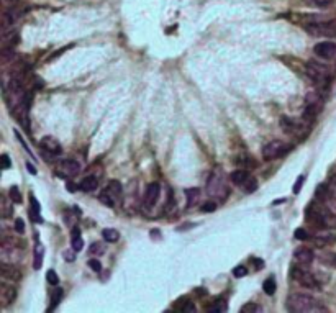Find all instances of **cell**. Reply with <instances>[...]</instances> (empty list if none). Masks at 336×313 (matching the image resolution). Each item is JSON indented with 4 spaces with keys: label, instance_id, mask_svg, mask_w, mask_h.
Here are the masks:
<instances>
[{
    "label": "cell",
    "instance_id": "1",
    "mask_svg": "<svg viewBox=\"0 0 336 313\" xmlns=\"http://www.w3.org/2000/svg\"><path fill=\"white\" fill-rule=\"evenodd\" d=\"M286 307L289 311L294 313H305V311H317V310H323L318 308V302L313 299V297L307 294H292L289 295Z\"/></svg>",
    "mask_w": 336,
    "mask_h": 313
},
{
    "label": "cell",
    "instance_id": "2",
    "mask_svg": "<svg viewBox=\"0 0 336 313\" xmlns=\"http://www.w3.org/2000/svg\"><path fill=\"white\" fill-rule=\"evenodd\" d=\"M315 197L318 202L326 205L336 215V179L331 180L330 184H320L315 192Z\"/></svg>",
    "mask_w": 336,
    "mask_h": 313
},
{
    "label": "cell",
    "instance_id": "3",
    "mask_svg": "<svg viewBox=\"0 0 336 313\" xmlns=\"http://www.w3.org/2000/svg\"><path fill=\"white\" fill-rule=\"evenodd\" d=\"M322 107H323L322 95H320L318 92H308L307 97H305V109H303V113H302L303 120L312 123V121L317 118L320 110H322Z\"/></svg>",
    "mask_w": 336,
    "mask_h": 313
},
{
    "label": "cell",
    "instance_id": "4",
    "mask_svg": "<svg viewBox=\"0 0 336 313\" xmlns=\"http://www.w3.org/2000/svg\"><path fill=\"white\" fill-rule=\"evenodd\" d=\"M305 72L308 74L310 79L317 81L320 84L330 82V77H331V69H330V67L322 64V63H317V61H308L307 66H305Z\"/></svg>",
    "mask_w": 336,
    "mask_h": 313
},
{
    "label": "cell",
    "instance_id": "5",
    "mask_svg": "<svg viewBox=\"0 0 336 313\" xmlns=\"http://www.w3.org/2000/svg\"><path fill=\"white\" fill-rule=\"evenodd\" d=\"M307 32L315 36H328V38H336V20L330 21H313V23L307 25Z\"/></svg>",
    "mask_w": 336,
    "mask_h": 313
},
{
    "label": "cell",
    "instance_id": "6",
    "mask_svg": "<svg viewBox=\"0 0 336 313\" xmlns=\"http://www.w3.org/2000/svg\"><path fill=\"white\" fill-rule=\"evenodd\" d=\"M290 276H292V279L297 284L305 289H320L317 277L313 276L312 272L302 269V267H292V269H290Z\"/></svg>",
    "mask_w": 336,
    "mask_h": 313
},
{
    "label": "cell",
    "instance_id": "7",
    "mask_svg": "<svg viewBox=\"0 0 336 313\" xmlns=\"http://www.w3.org/2000/svg\"><path fill=\"white\" fill-rule=\"evenodd\" d=\"M207 190H209V195H213V197H218L221 200H225V197L228 194V189H226V184H225V179L220 177L217 172L212 174V177L209 179V186H207Z\"/></svg>",
    "mask_w": 336,
    "mask_h": 313
},
{
    "label": "cell",
    "instance_id": "8",
    "mask_svg": "<svg viewBox=\"0 0 336 313\" xmlns=\"http://www.w3.org/2000/svg\"><path fill=\"white\" fill-rule=\"evenodd\" d=\"M287 151V144L282 143L279 140H274V141H269L263 148V158L264 159H277L280 156H284Z\"/></svg>",
    "mask_w": 336,
    "mask_h": 313
},
{
    "label": "cell",
    "instance_id": "9",
    "mask_svg": "<svg viewBox=\"0 0 336 313\" xmlns=\"http://www.w3.org/2000/svg\"><path fill=\"white\" fill-rule=\"evenodd\" d=\"M313 53L322 58V59H334L336 58V43L333 41H322V43H317L313 46Z\"/></svg>",
    "mask_w": 336,
    "mask_h": 313
},
{
    "label": "cell",
    "instance_id": "10",
    "mask_svg": "<svg viewBox=\"0 0 336 313\" xmlns=\"http://www.w3.org/2000/svg\"><path fill=\"white\" fill-rule=\"evenodd\" d=\"M40 146L44 152H48L49 156H59L61 152H63V146H61V143L53 138V136H44V138L41 140Z\"/></svg>",
    "mask_w": 336,
    "mask_h": 313
},
{
    "label": "cell",
    "instance_id": "11",
    "mask_svg": "<svg viewBox=\"0 0 336 313\" xmlns=\"http://www.w3.org/2000/svg\"><path fill=\"white\" fill-rule=\"evenodd\" d=\"M15 297H17V289L9 284H2L0 285V303L2 307H9L10 303H13Z\"/></svg>",
    "mask_w": 336,
    "mask_h": 313
},
{
    "label": "cell",
    "instance_id": "12",
    "mask_svg": "<svg viewBox=\"0 0 336 313\" xmlns=\"http://www.w3.org/2000/svg\"><path fill=\"white\" fill-rule=\"evenodd\" d=\"M159 194H161V186H159L158 182H151L146 187V194H144V205H146V207H152V205L158 202Z\"/></svg>",
    "mask_w": 336,
    "mask_h": 313
},
{
    "label": "cell",
    "instance_id": "13",
    "mask_svg": "<svg viewBox=\"0 0 336 313\" xmlns=\"http://www.w3.org/2000/svg\"><path fill=\"white\" fill-rule=\"evenodd\" d=\"M0 274H2V277L7 280H20L21 279V271L15 264H10V263H4L2 266H0Z\"/></svg>",
    "mask_w": 336,
    "mask_h": 313
},
{
    "label": "cell",
    "instance_id": "14",
    "mask_svg": "<svg viewBox=\"0 0 336 313\" xmlns=\"http://www.w3.org/2000/svg\"><path fill=\"white\" fill-rule=\"evenodd\" d=\"M294 257L295 261L299 264H312L313 257H315V254H313V251L310 248H297L295 253H294Z\"/></svg>",
    "mask_w": 336,
    "mask_h": 313
},
{
    "label": "cell",
    "instance_id": "15",
    "mask_svg": "<svg viewBox=\"0 0 336 313\" xmlns=\"http://www.w3.org/2000/svg\"><path fill=\"white\" fill-rule=\"evenodd\" d=\"M61 171L67 175H75L81 172V164L75 159H66V161L61 163Z\"/></svg>",
    "mask_w": 336,
    "mask_h": 313
},
{
    "label": "cell",
    "instance_id": "16",
    "mask_svg": "<svg viewBox=\"0 0 336 313\" xmlns=\"http://www.w3.org/2000/svg\"><path fill=\"white\" fill-rule=\"evenodd\" d=\"M18 41H20V36L17 32H13V30H10V32L7 30V32L2 33V48H5V46L13 48Z\"/></svg>",
    "mask_w": 336,
    "mask_h": 313
},
{
    "label": "cell",
    "instance_id": "17",
    "mask_svg": "<svg viewBox=\"0 0 336 313\" xmlns=\"http://www.w3.org/2000/svg\"><path fill=\"white\" fill-rule=\"evenodd\" d=\"M98 186V180L95 175H87V177H84L81 180L79 184V189L82 190V192H92V190H95Z\"/></svg>",
    "mask_w": 336,
    "mask_h": 313
},
{
    "label": "cell",
    "instance_id": "18",
    "mask_svg": "<svg viewBox=\"0 0 336 313\" xmlns=\"http://www.w3.org/2000/svg\"><path fill=\"white\" fill-rule=\"evenodd\" d=\"M320 263L325 264V266H330V267H334L336 269V253H333V251H322L318 256Z\"/></svg>",
    "mask_w": 336,
    "mask_h": 313
},
{
    "label": "cell",
    "instance_id": "19",
    "mask_svg": "<svg viewBox=\"0 0 336 313\" xmlns=\"http://www.w3.org/2000/svg\"><path fill=\"white\" fill-rule=\"evenodd\" d=\"M230 179H231L233 184H236V186H243L244 182H246V180L249 179V172H248V171H243V169L233 171L231 175H230Z\"/></svg>",
    "mask_w": 336,
    "mask_h": 313
},
{
    "label": "cell",
    "instance_id": "20",
    "mask_svg": "<svg viewBox=\"0 0 336 313\" xmlns=\"http://www.w3.org/2000/svg\"><path fill=\"white\" fill-rule=\"evenodd\" d=\"M40 212H41L40 203H38V202H36V198L32 195V197H30V217H32L33 221H40V220H41Z\"/></svg>",
    "mask_w": 336,
    "mask_h": 313
},
{
    "label": "cell",
    "instance_id": "21",
    "mask_svg": "<svg viewBox=\"0 0 336 313\" xmlns=\"http://www.w3.org/2000/svg\"><path fill=\"white\" fill-rule=\"evenodd\" d=\"M71 243H72V248L75 251H81L84 248V241L81 238V230L77 226L72 228V233H71Z\"/></svg>",
    "mask_w": 336,
    "mask_h": 313
},
{
    "label": "cell",
    "instance_id": "22",
    "mask_svg": "<svg viewBox=\"0 0 336 313\" xmlns=\"http://www.w3.org/2000/svg\"><path fill=\"white\" fill-rule=\"evenodd\" d=\"M263 289H264V292H266L267 295H274V292H276V289H277L276 279H274V277H267V279L263 282Z\"/></svg>",
    "mask_w": 336,
    "mask_h": 313
},
{
    "label": "cell",
    "instance_id": "23",
    "mask_svg": "<svg viewBox=\"0 0 336 313\" xmlns=\"http://www.w3.org/2000/svg\"><path fill=\"white\" fill-rule=\"evenodd\" d=\"M102 236L105 238V241L115 243V241H118V238H120V233H118L117 230H113V228H105V230L102 231Z\"/></svg>",
    "mask_w": 336,
    "mask_h": 313
},
{
    "label": "cell",
    "instance_id": "24",
    "mask_svg": "<svg viewBox=\"0 0 336 313\" xmlns=\"http://www.w3.org/2000/svg\"><path fill=\"white\" fill-rule=\"evenodd\" d=\"M64 297V290L63 289H56L55 292H53V297H51V307L49 310H55L58 305L61 303V300H63Z\"/></svg>",
    "mask_w": 336,
    "mask_h": 313
},
{
    "label": "cell",
    "instance_id": "25",
    "mask_svg": "<svg viewBox=\"0 0 336 313\" xmlns=\"http://www.w3.org/2000/svg\"><path fill=\"white\" fill-rule=\"evenodd\" d=\"M107 192H109L112 197L117 198L121 194V184H120V182H117V180H110L109 186H107Z\"/></svg>",
    "mask_w": 336,
    "mask_h": 313
},
{
    "label": "cell",
    "instance_id": "26",
    "mask_svg": "<svg viewBox=\"0 0 336 313\" xmlns=\"http://www.w3.org/2000/svg\"><path fill=\"white\" fill-rule=\"evenodd\" d=\"M243 189H244V192H248V194H253L254 190L257 189V180L254 179V177H251L249 175V179L244 182L243 184Z\"/></svg>",
    "mask_w": 336,
    "mask_h": 313
},
{
    "label": "cell",
    "instance_id": "27",
    "mask_svg": "<svg viewBox=\"0 0 336 313\" xmlns=\"http://www.w3.org/2000/svg\"><path fill=\"white\" fill-rule=\"evenodd\" d=\"M280 126H282V129H284V132H287V133H292L294 129H295L294 120L286 118V117H282V120H280Z\"/></svg>",
    "mask_w": 336,
    "mask_h": 313
},
{
    "label": "cell",
    "instance_id": "28",
    "mask_svg": "<svg viewBox=\"0 0 336 313\" xmlns=\"http://www.w3.org/2000/svg\"><path fill=\"white\" fill-rule=\"evenodd\" d=\"M98 198H100V202L105 203L107 207H113V205H115V200H117V198H115V197H112L109 192H107V190H105V192H102L100 197H98Z\"/></svg>",
    "mask_w": 336,
    "mask_h": 313
},
{
    "label": "cell",
    "instance_id": "29",
    "mask_svg": "<svg viewBox=\"0 0 336 313\" xmlns=\"http://www.w3.org/2000/svg\"><path fill=\"white\" fill-rule=\"evenodd\" d=\"M41 263H43V248L38 244L35 248V269H40Z\"/></svg>",
    "mask_w": 336,
    "mask_h": 313
},
{
    "label": "cell",
    "instance_id": "30",
    "mask_svg": "<svg viewBox=\"0 0 336 313\" xmlns=\"http://www.w3.org/2000/svg\"><path fill=\"white\" fill-rule=\"evenodd\" d=\"M294 236H295V240H300V241H307L312 238L310 233L305 230V228H297V230L294 231Z\"/></svg>",
    "mask_w": 336,
    "mask_h": 313
},
{
    "label": "cell",
    "instance_id": "31",
    "mask_svg": "<svg viewBox=\"0 0 336 313\" xmlns=\"http://www.w3.org/2000/svg\"><path fill=\"white\" fill-rule=\"evenodd\" d=\"M10 200L12 202H15V203H21V194H20V190H18V187L17 186H13V187H10Z\"/></svg>",
    "mask_w": 336,
    "mask_h": 313
},
{
    "label": "cell",
    "instance_id": "32",
    "mask_svg": "<svg viewBox=\"0 0 336 313\" xmlns=\"http://www.w3.org/2000/svg\"><path fill=\"white\" fill-rule=\"evenodd\" d=\"M15 56V51H13V48H10V46H5V48H2V63H7L9 59H12Z\"/></svg>",
    "mask_w": 336,
    "mask_h": 313
},
{
    "label": "cell",
    "instance_id": "33",
    "mask_svg": "<svg viewBox=\"0 0 336 313\" xmlns=\"http://www.w3.org/2000/svg\"><path fill=\"white\" fill-rule=\"evenodd\" d=\"M246 274H248V269H246V266H236L235 269H233V276L235 277H246Z\"/></svg>",
    "mask_w": 336,
    "mask_h": 313
},
{
    "label": "cell",
    "instance_id": "34",
    "mask_svg": "<svg viewBox=\"0 0 336 313\" xmlns=\"http://www.w3.org/2000/svg\"><path fill=\"white\" fill-rule=\"evenodd\" d=\"M333 2H334V0H310L312 5L320 7V9H326V7H330Z\"/></svg>",
    "mask_w": 336,
    "mask_h": 313
},
{
    "label": "cell",
    "instance_id": "35",
    "mask_svg": "<svg viewBox=\"0 0 336 313\" xmlns=\"http://www.w3.org/2000/svg\"><path fill=\"white\" fill-rule=\"evenodd\" d=\"M46 279H48V282H49L51 285H58V284H59L58 274H56L55 271H48V272H46Z\"/></svg>",
    "mask_w": 336,
    "mask_h": 313
},
{
    "label": "cell",
    "instance_id": "36",
    "mask_svg": "<svg viewBox=\"0 0 336 313\" xmlns=\"http://www.w3.org/2000/svg\"><path fill=\"white\" fill-rule=\"evenodd\" d=\"M87 264H89V267H90V269H92L94 272H100V271H102V264H100V261H98V259H90Z\"/></svg>",
    "mask_w": 336,
    "mask_h": 313
},
{
    "label": "cell",
    "instance_id": "37",
    "mask_svg": "<svg viewBox=\"0 0 336 313\" xmlns=\"http://www.w3.org/2000/svg\"><path fill=\"white\" fill-rule=\"evenodd\" d=\"M75 253H77V251H75L74 248L72 249H66L64 253H63V257L66 259V261H69V263H72L74 259H75Z\"/></svg>",
    "mask_w": 336,
    "mask_h": 313
},
{
    "label": "cell",
    "instance_id": "38",
    "mask_svg": "<svg viewBox=\"0 0 336 313\" xmlns=\"http://www.w3.org/2000/svg\"><path fill=\"white\" fill-rule=\"evenodd\" d=\"M215 208H217V203L209 200L207 203H203V205H202V208H200V210H202V212H205V213H210V212H213Z\"/></svg>",
    "mask_w": 336,
    "mask_h": 313
},
{
    "label": "cell",
    "instance_id": "39",
    "mask_svg": "<svg viewBox=\"0 0 336 313\" xmlns=\"http://www.w3.org/2000/svg\"><path fill=\"white\" fill-rule=\"evenodd\" d=\"M15 230H17L20 234H21V233H25V221L21 220V218H17V220H15Z\"/></svg>",
    "mask_w": 336,
    "mask_h": 313
},
{
    "label": "cell",
    "instance_id": "40",
    "mask_svg": "<svg viewBox=\"0 0 336 313\" xmlns=\"http://www.w3.org/2000/svg\"><path fill=\"white\" fill-rule=\"evenodd\" d=\"M209 311H226V305H225V302H218L217 305L210 307Z\"/></svg>",
    "mask_w": 336,
    "mask_h": 313
},
{
    "label": "cell",
    "instance_id": "41",
    "mask_svg": "<svg viewBox=\"0 0 336 313\" xmlns=\"http://www.w3.org/2000/svg\"><path fill=\"white\" fill-rule=\"evenodd\" d=\"M90 253L97 254V256L102 254V253H104V251H102V244H100V243H94L92 246H90Z\"/></svg>",
    "mask_w": 336,
    "mask_h": 313
},
{
    "label": "cell",
    "instance_id": "42",
    "mask_svg": "<svg viewBox=\"0 0 336 313\" xmlns=\"http://www.w3.org/2000/svg\"><path fill=\"white\" fill-rule=\"evenodd\" d=\"M303 180H305V177H303V175H300V177L297 179L295 186H294V194H299V192H300V189H302V184H303Z\"/></svg>",
    "mask_w": 336,
    "mask_h": 313
},
{
    "label": "cell",
    "instance_id": "43",
    "mask_svg": "<svg viewBox=\"0 0 336 313\" xmlns=\"http://www.w3.org/2000/svg\"><path fill=\"white\" fill-rule=\"evenodd\" d=\"M241 311H243V313H248V311H259V307H256L254 303H248V305H244V307L241 308Z\"/></svg>",
    "mask_w": 336,
    "mask_h": 313
},
{
    "label": "cell",
    "instance_id": "44",
    "mask_svg": "<svg viewBox=\"0 0 336 313\" xmlns=\"http://www.w3.org/2000/svg\"><path fill=\"white\" fill-rule=\"evenodd\" d=\"M10 167V158L7 154H2V169H9Z\"/></svg>",
    "mask_w": 336,
    "mask_h": 313
},
{
    "label": "cell",
    "instance_id": "45",
    "mask_svg": "<svg viewBox=\"0 0 336 313\" xmlns=\"http://www.w3.org/2000/svg\"><path fill=\"white\" fill-rule=\"evenodd\" d=\"M253 263L256 264V269H263V267H264V261H263V259H253Z\"/></svg>",
    "mask_w": 336,
    "mask_h": 313
},
{
    "label": "cell",
    "instance_id": "46",
    "mask_svg": "<svg viewBox=\"0 0 336 313\" xmlns=\"http://www.w3.org/2000/svg\"><path fill=\"white\" fill-rule=\"evenodd\" d=\"M27 169L30 171V174H33V175L36 174V169H35V166L32 163H27Z\"/></svg>",
    "mask_w": 336,
    "mask_h": 313
},
{
    "label": "cell",
    "instance_id": "47",
    "mask_svg": "<svg viewBox=\"0 0 336 313\" xmlns=\"http://www.w3.org/2000/svg\"><path fill=\"white\" fill-rule=\"evenodd\" d=\"M195 310V307H194V303H187V307H184V311H194Z\"/></svg>",
    "mask_w": 336,
    "mask_h": 313
}]
</instances>
